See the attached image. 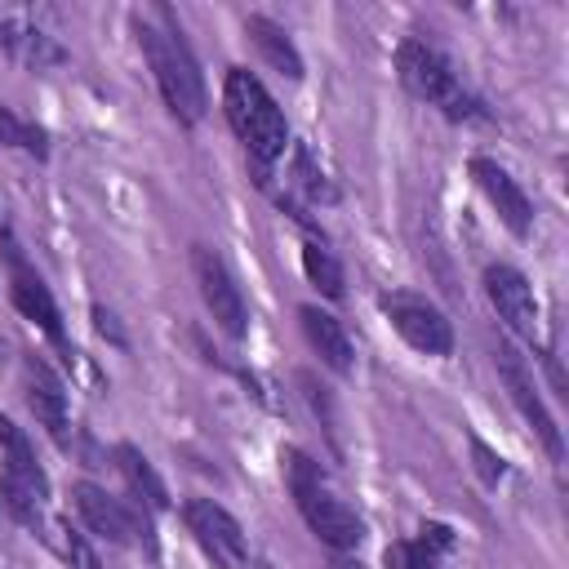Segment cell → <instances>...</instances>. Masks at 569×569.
<instances>
[{
    "label": "cell",
    "instance_id": "12",
    "mask_svg": "<svg viewBox=\"0 0 569 569\" xmlns=\"http://www.w3.org/2000/svg\"><path fill=\"white\" fill-rule=\"evenodd\" d=\"M9 244V240H4ZM9 253V293H13V307L27 316V320H36L58 347L67 342L62 338V316H58V302H53V293H49V284L36 276V271H27V262H22V253L9 244L4 249Z\"/></svg>",
    "mask_w": 569,
    "mask_h": 569
},
{
    "label": "cell",
    "instance_id": "5",
    "mask_svg": "<svg viewBox=\"0 0 569 569\" xmlns=\"http://www.w3.org/2000/svg\"><path fill=\"white\" fill-rule=\"evenodd\" d=\"M191 271H196V284H200V298L213 316V325L227 333V338H244L249 333V307L240 298V284L231 280L227 262L209 249V244H191Z\"/></svg>",
    "mask_w": 569,
    "mask_h": 569
},
{
    "label": "cell",
    "instance_id": "18",
    "mask_svg": "<svg viewBox=\"0 0 569 569\" xmlns=\"http://www.w3.org/2000/svg\"><path fill=\"white\" fill-rule=\"evenodd\" d=\"M116 467L124 471V480L133 485V493H138L151 511H164V507H169V489H164L160 471L151 467V458H147L138 445H116Z\"/></svg>",
    "mask_w": 569,
    "mask_h": 569
},
{
    "label": "cell",
    "instance_id": "21",
    "mask_svg": "<svg viewBox=\"0 0 569 569\" xmlns=\"http://www.w3.org/2000/svg\"><path fill=\"white\" fill-rule=\"evenodd\" d=\"M0 142H9V147H18V151H27V156H36V160H44V156H49V133H44L40 124L18 120L9 107H0Z\"/></svg>",
    "mask_w": 569,
    "mask_h": 569
},
{
    "label": "cell",
    "instance_id": "16",
    "mask_svg": "<svg viewBox=\"0 0 569 569\" xmlns=\"http://www.w3.org/2000/svg\"><path fill=\"white\" fill-rule=\"evenodd\" d=\"M244 36L258 44V53H262L280 76L302 80V53H298V49H293V40L284 36V27H276L271 18L253 13V18H244Z\"/></svg>",
    "mask_w": 569,
    "mask_h": 569
},
{
    "label": "cell",
    "instance_id": "17",
    "mask_svg": "<svg viewBox=\"0 0 569 569\" xmlns=\"http://www.w3.org/2000/svg\"><path fill=\"white\" fill-rule=\"evenodd\" d=\"M0 445H4V471L18 476L22 485H31L40 498H49V476H44V467L36 462L31 440H27L22 427H18L13 418H4V413H0Z\"/></svg>",
    "mask_w": 569,
    "mask_h": 569
},
{
    "label": "cell",
    "instance_id": "20",
    "mask_svg": "<svg viewBox=\"0 0 569 569\" xmlns=\"http://www.w3.org/2000/svg\"><path fill=\"white\" fill-rule=\"evenodd\" d=\"M302 271H307V280H311L325 298H342V267H338V258H333L325 244H316V240L302 244Z\"/></svg>",
    "mask_w": 569,
    "mask_h": 569
},
{
    "label": "cell",
    "instance_id": "22",
    "mask_svg": "<svg viewBox=\"0 0 569 569\" xmlns=\"http://www.w3.org/2000/svg\"><path fill=\"white\" fill-rule=\"evenodd\" d=\"M293 182H298V191H302L307 200H325V204H329V200L338 196V187H333V182L325 178V169L316 164V151H311V147H298V151H293Z\"/></svg>",
    "mask_w": 569,
    "mask_h": 569
},
{
    "label": "cell",
    "instance_id": "14",
    "mask_svg": "<svg viewBox=\"0 0 569 569\" xmlns=\"http://www.w3.org/2000/svg\"><path fill=\"white\" fill-rule=\"evenodd\" d=\"M0 44H4L9 58L27 62V67H36V71L67 62V49H62L53 36H44L40 27L22 22V18H0Z\"/></svg>",
    "mask_w": 569,
    "mask_h": 569
},
{
    "label": "cell",
    "instance_id": "1",
    "mask_svg": "<svg viewBox=\"0 0 569 569\" xmlns=\"http://www.w3.org/2000/svg\"><path fill=\"white\" fill-rule=\"evenodd\" d=\"M164 27H156L151 18H138V40H142V53L156 71V84H160V98L164 107L182 120V124H200L204 111H209V93H204V76L182 40V27L173 22L169 9H160Z\"/></svg>",
    "mask_w": 569,
    "mask_h": 569
},
{
    "label": "cell",
    "instance_id": "11",
    "mask_svg": "<svg viewBox=\"0 0 569 569\" xmlns=\"http://www.w3.org/2000/svg\"><path fill=\"white\" fill-rule=\"evenodd\" d=\"M471 178H476V187L489 196V204L498 209V218L507 222V231H511V236H529V227H533V204H529V196L520 191V182H516L498 160H489V156H471Z\"/></svg>",
    "mask_w": 569,
    "mask_h": 569
},
{
    "label": "cell",
    "instance_id": "24",
    "mask_svg": "<svg viewBox=\"0 0 569 569\" xmlns=\"http://www.w3.org/2000/svg\"><path fill=\"white\" fill-rule=\"evenodd\" d=\"M471 458H476V471H480V480H485V485H498V480L507 476V462H502V458H498L480 436H471Z\"/></svg>",
    "mask_w": 569,
    "mask_h": 569
},
{
    "label": "cell",
    "instance_id": "7",
    "mask_svg": "<svg viewBox=\"0 0 569 569\" xmlns=\"http://www.w3.org/2000/svg\"><path fill=\"white\" fill-rule=\"evenodd\" d=\"M182 520H187V529L196 533V542L204 547V556H209L218 569H244V560H249V538H244L240 520H236L227 507H218L213 498H191V502L182 507Z\"/></svg>",
    "mask_w": 569,
    "mask_h": 569
},
{
    "label": "cell",
    "instance_id": "13",
    "mask_svg": "<svg viewBox=\"0 0 569 569\" xmlns=\"http://www.w3.org/2000/svg\"><path fill=\"white\" fill-rule=\"evenodd\" d=\"M27 405L44 422V431L58 445H67V391H62L58 373L36 356H27Z\"/></svg>",
    "mask_w": 569,
    "mask_h": 569
},
{
    "label": "cell",
    "instance_id": "6",
    "mask_svg": "<svg viewBox=\"0 0 569 569\" xmlns=\"http://www.w3.org/2000/svg\"><path fill=\"white\" fill-rule=\"evenodd\" d=\"M493 365H498V378H502L511 405L525 413V422L533 427V436L542 440V449L560 462V458H565V440H560V427H556V418L547 413V405H542V396H538V387H533V373H529L525 356H520L516 347L498 342V347H493Z\"/></svg>",
    "mask_w": 569,
    "mask_h": 569
},
{
    "label": "cell",
    "instance_id": "25",
    "mask_svg": "<svg viewBox=\"0 0 569 569\" xmlns=\"http://www.w3.org/2000/svg\"><path fill=\"white\" fill-rule=\"evenodd\" d=\"M298 387H302L307 405H311V409H316V413L325 418V427H329V436H333V405H329V391H325V387H320V382H316V378H311L307 369L298 373Z\"/></svg>",
    "mask_w": 569,
    "mask_h": 569
},
{
    "label": "cell",
    "instance_id": "28",
    "mask_svg": "<svg viewBox=\"0 0 569 569\" xmlns=\"http://www.w3.org/2000/svg\"><path fill=\"white\" fill-rule=\"evenodd\" d=\"M93 320H98V333H107L111 342H124V333H120V325H116V316L107 307H93Z\"/></svg>",
    "mask_w": 569,
    "mask_h": 569
},
{
    "label": "cell",
    "instance_id": "19",
    "mask_svg": "<svg viewBox=\"0 0 569 569\" xmlns=\"http://www.w3.org/2000/svg\"><path fill=\"white\" fill-rule=\"evenodd\" d=\"M0 498H4V511L18 520V525H27V529H40V520H44V498L31 489V485H22L18 476H9V471H0Z\"/></svg>",
    "mask_w": 569,
    "mask_h": 569
},
{
    "label": "cell",
    "instance_id": "27",
    "mask_svg": "<svg viewBox=\"0 0 569 569\" xmlns=\"http://www.w3.org/2000/svg\"><path fill=\"white\" fill-rule=\"evenodd\" d=\"M422 547H436V551L453 547V533H449V525H422Z\"/></svg>",
    "mask_w": 569,
    "mask_h": 569
},
{
    "label": "cell",
    "instance_id": "15",
    "mask_svg": "<svg viewBox=\"0 0 569 569\" xmlns=\"http://www.w3.org/2000/svg\"><path fill=\"white\" fill-rule=\"evenodd\" d=\"M298 320H302V333L311 338V347L320 351V360L333 373H351V338L342 333V325L320 307H298Z\"/></svg>",
    "mask_w": 569,
    "mask_h": 569
},
{
    "label": "cell",
    "instance_id": "8",
    "mask_svg": "<svg viewBox=\"0 0 569 569\" xmlns=\"http://www.w3.org/2000/svg\"><path fill=\"white\" fill-rule=\"evenodd\" d=\"M71 498H76V511H80V520L98 533V538H107V542H116V547H129V542H142L147 551H156V538H151V525L138 516V511H129V507H120L107 489H98V485H89V480H80L76 489H71Z\"/></svg>",
    "mask_w": 569,
    "mask_h": 569
},
{
    "label": "cell",
    "instance_id": "10",
    "mask_svg": "<svg viewBox=\"0 0 569 569\" xmlns=\"http://www.w3.org/2000/svg\"><path fill=\"white\" fill-rule=\"evenodd\" d=\"M485 293L493 302V311L502 316V325L525 338L529 347L538 342L542 333V320H538V302H533V284L511 267V262H489L485 267Z\"/></svg>",
    "mask_w": 569,
    "mask_h": 569
},
{
    "label": "cell",
    "instance_id": "4",
    "mask_svg": "<svg viewBox=\"0 0 569 569\" xmlns=\"http://www.w3.org/2000/svg\"><path fill=\"white\" fill-rule=\"evenodd\" d=\"M396 67H400V80L413 98L440 107L449 120H480V102L462 89L458 71L449 67V58L422 40H405L396 49Z\"/></svg>",
    "mask_w": 569,
    "mask_h": 569
},
{
    "label": "cell",
    "instance_id": "23",
    "mask_svg": "<svg viewBox=\"0 0 569 569\" xmlns=\"http://www.w3.org/2000/svg\"><path fill=\"white\" fill-rule=\"evenodd\" d=\"M382 560H387V569H436V556L422 542H391L382 551Z\"/></svg>",
    "mask_w": 569,
    "mask_h": 569
},
{
    "label": "cell",
    "instance_id": "3",
    "mask_svg": "<svg viewBox=\"0 0 569 569\" xmlns=\"http://www.w3.org/2000/svg\"><path fill=\"white\" fill-rule=\"evenodd\" d=\"M280 458H284V476H289L293 502H298L302 520L311 525V533H316L320 542H329L333 551H356L360 538H365V525H360V516H356L342 498H333V493L325 489L320 462H316L311 453H302V449H284Z\"/></svg>",
    "mask_w": 569,
    "mask_h": 569
},
{
    "label": "cell",
    "instance_id": "2",
    "mask_svg": "<svg viewBox=\"0 0 569 569\" xmlns=\"http://www.w3.org/2000/svg\"><path fill=\"white\" fill-rule=\"evenodd\" d=\"M222 111H227V124L236 129V138L244 142L249 160L258 164V173H267L284 156V142H289V124H284L276 98L267 93V84L253 71L231 67L227 84H222Z\"/></svg>",
    "mask_w": 569,
    "mask_h": 569
},
{
    "label": "cell",
    "instance_id": "26",
    "mask_svg": "<svg viewBox=\"0 0 569 569\" xmlns=\"http://www.w3.org/2000/svg\"><path fill=\"white\" fill-rule=\"evenodd\" d=\"M62 533V556L71 560V565H80V569H98V556L89 551V542L80 538V533H71V529H58Z\"/></svg>",
    "mask_w": 569,
    "mask_h": 569
},
{
    "label": "cell",
    "instance_id": "9",
    "mask_svg": "<svg viewBox=\"0 0 569 569\" xmlns=\"http://www.w3.org/2000/svg\"><path fill=\"white\" fill-rule=\"evenodd\" d=\"M382 311L391 320V329L422 356H449L453 351V325L445 320L440 307H431L427 298H409V293H387Z\"/></svg>",
    "mask_w": 569,
    "mask_h": 569
}]
</instances>
